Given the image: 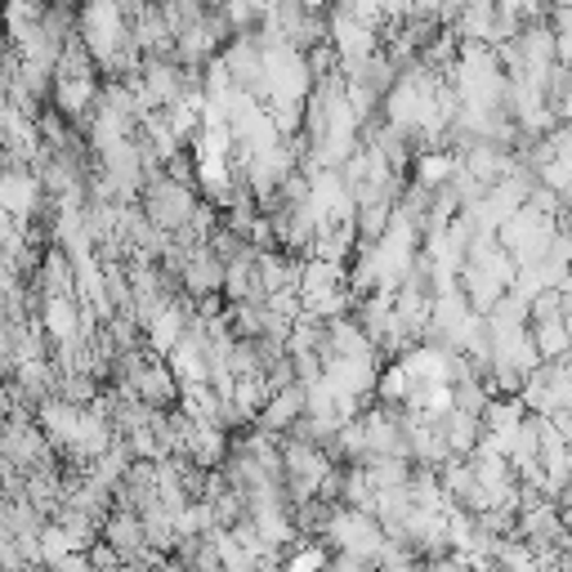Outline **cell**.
<instances>
[{"label": "cell", "instance_id": "cell-2", "mask_svg": "<svg viewBox=\"0 0 572 572\" xmlns=\"http://www.w3.org/2000/svg\"><path fill=\"white\" fill-rule=\"evenodd\" d=\"M139 201H144V215H148V224L152 228H161V233H179V228H188V219L197 215V188L188 184V179H175L170 170H157L148 184H144V193H139Z\"/></svg>", "mask_w": 572, "mask_h": 572}, {"label": "cell", "instance_id": "cell-4", "mask_svg": "<svg viewBox=\"0 0 572 572\" xmlns=\"http://www.w3.org/2000/svg\"><path fill=\"white\" fill-rule=\"evenodd\" d=\"M456 0H412V14L407 19H425V23H438V19H452Z\"/></svg>", "mask_w": 572, "mask_h": 572}, {"label": "cell", "instance_id": "cell-3", "mask_svg": "<svg viewBox=\"0 0 572 572\" xmlns=\"http://www.w3.org/2000/svg\"><path fill=\"white\" fill-rule=\"evenodd\" d=\"M327 50H332L341 77H358L381 55V28L376 23H363L354 14L332 10L327 14Z\"/></svg>", "mask_w": 572, "mask_h": 572}, {"label": "cell", "instance_id": "cell-1", "mask_svg": "<svg viewBox=\"0 0 572 572\" xmlns=\"http://www.w3.org/2000/svg\"><path fill=\"white\" fill-rule=\"evenodd\" d=\"M77 37L99 63V72H121L139 68V50L130 37V14L121 10V0H81L77 6Z\"/></svg>", "mask_w": 572, "mask_h": 572}]
</instances>
